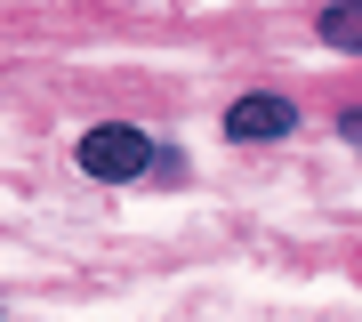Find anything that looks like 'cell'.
Instances as JSON below:
<instances>
[{"label":"cell","mask_w":362,"mask_h":322,"mask_svg":"<svg viewBox=\"0 0 362 322\" xmlns=\"http://www.w3.org/2000/svg\"><path fill=\"white\" fill-rule=\"evenodd\" d=\"M73 161H81V178H97V185H137L161 154H153V137H145L137 121H97L89 137L73 145Z\"/></svg>","instance_id":"1"},{"label":"cell","mask_w":362,"mask_h":322,"mask_svg":"<svg viewBox=\"0 0 362 322\" xmlns=\"http://www.w3.org/2000/svg\"><path fill=\"white\" fill-rule=\"evenodd\" d=\"M290 129H298V105H290V97H274V89L233 97V113H226V137H233V145H282Z\"/></svg>","instance_id":"2"},{"label":"cell","mask_w":362,"mask_h":322,"mask_svg":"<svg viewBox=\"0 0 362 322\" xmlns=\"http://www.w3.org/2000/svg\"><path fill=\"white\" fill-rule=\"evenodd\" d=\"M322 49H362V0L322 8Z\"/></svg>","instance_id":"3"},{"label":"cell","mask_w":362,"mask_h":322,"mask_svg":"<svg viewBox=\"0 0 362 322\" xmlns=\"http://www.w3.org/2000/svg\"><path fill=\"white\" fill-rule=\"evenodd\" d=\"M338 129H346V145H354V154H362V113H346V121H338Z\"/></svg>","instance_id":"4"}]
</instances>
